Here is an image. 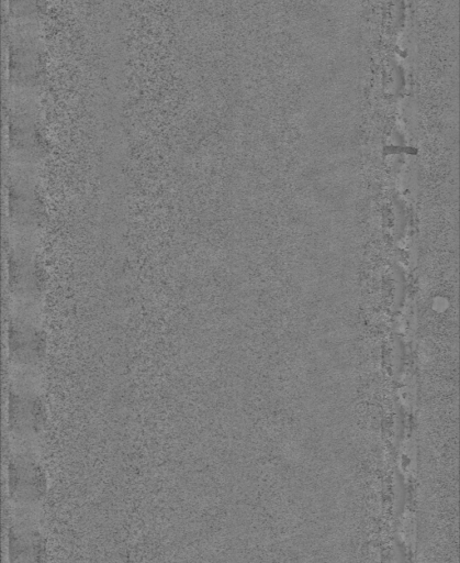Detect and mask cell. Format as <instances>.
<instances>
[{"instance_id": "2", "label": "cell", "mask_w": 460, "mask_h": 563, "mask_svg": "<svg viewBox=\"0 0 460 563\" xmlns=\"http://www.w3.org/2000/svg\"><path fill=\"white\" fill-rule=\"evenodd\" d=\"M40 0H10V10L17 17L29 19L39 14Z\"/></svg>"}, {"instance_id": "1", "label": "cell", "mask_w": 460, "mask_h": 563, "mask_svg": "<svg viewBox=\"0 0 460 563\" xmlns=\"http://www.w3.org/2000/svg\"><path fill=\"white\" fill-rule=\"evenodd\" d=\"M40 55L32 43L19 41L10 49V75L17 82L29 84L39 79Z\"/></svg>"}]
</instances>
